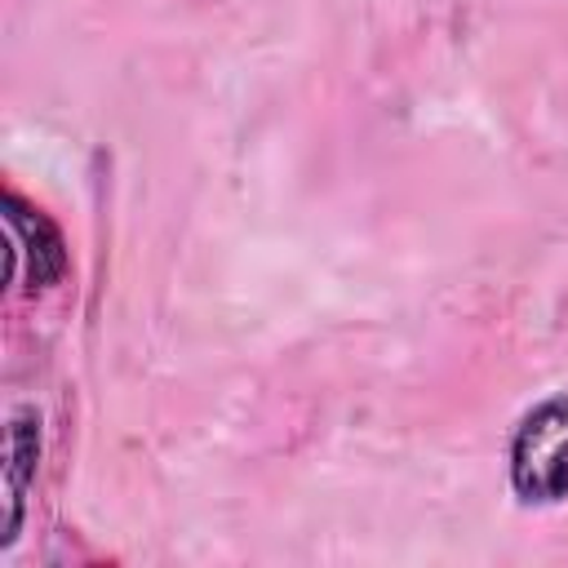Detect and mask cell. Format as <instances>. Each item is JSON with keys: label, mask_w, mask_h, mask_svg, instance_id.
I'll list each match as a JSON object with an SVG mask.
<instances>
[{"label": "cell", "mask_w": 568, "mask_h": 568, "mask_svg": "<svg viewBox=\"0 0 568 568\" xmlns=\"http://www.w3.org/2000/svg\"><path fill=\"white\" fill-rule=\"evenodd\" d=\"M506 479L524 506L568 501V386L541 395L510 430Z\"/></svg>", "instance_id": "1"}, {"label": "cell", "mask_w": 568, "mask_h": 568, "mask_svg": "<svg viewBox=\"0 0 568 568\" xmlns=\"http://www.w3.org/2000/svg\"><path fill=\"white\" fill-rule=\"evenodd\" d=\"M0 209H4V244H9L4 248V280L18 284L27 297L62 284V275L71 266L62 226L13 186L4 191Z\"/></svg>", "instance_id": "2"}, {"label": "cell", "mask_w": 568, "mask_h": 568, "mask_svg": "<svg viewBox=\"0 0 568 568\" xmlns=\"http://www.w3.org/2000/svg\"><path fill=\"white\" fill-rule=\"evenodd\" d=\"M44 453V426L36 404H13L4 417V462H0V497H4V524H0V550H9L27 519V497L36 488Z\"/></svg>", "instance_id": "3"}]
</instances>
